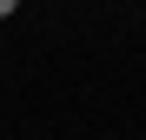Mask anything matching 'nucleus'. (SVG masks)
<instances>
[{"instance_id": "f257e3e1", "label": "nucleus", "mask_w": 146, "mask_h": 140, "mask_svg": "<svg viewBox=\"0 0 146 140\" xmlns=\"http://www.w3.org/2000/svg\"><path fill=\"white\" fill-rule=\"evenodd\" d=\"M13 7H20V0H0V20H7V13H13Z\"/></svg>"}]
</instances>
